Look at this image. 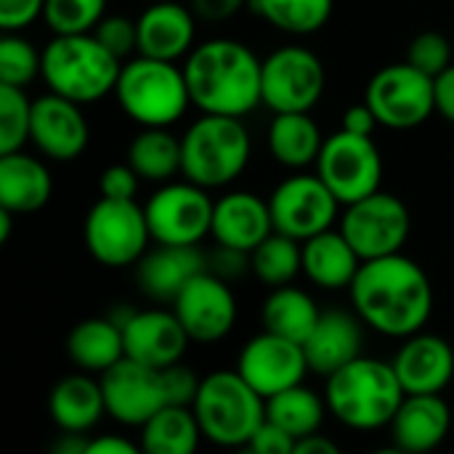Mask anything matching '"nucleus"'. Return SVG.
<instances>
[{
    "instance_id": "29",
    "label": "nucleus",
    "mask_w": 454,
    "mask_h": 454,
    "mask_svg": "<svg viewBox=\"0 0 454 454\" xmlns=\"http://www.w3.org/2000/svg\"><path fill=\"white\" fill-rule=\"evenodd\" d=\"M266 144L279 165L301 170L319 160L325 136L309 112H282L274 114L266 133Z\"/></svg>"
},
{
    "instance_id": "43",
    "label": "nucleus",
    "mask_w": 454,
    "mask_h": 454,
    "mask_svg": "<svg viewBox=\"0 0 454 454\" xmlns=\"http://www.w3.org/2000/svg\"><path fill=\"white\" fill-rule=\"evenodd\" d=\"M138 181L141 176L128 162L112 165L98 176V192L101 197H109V200H133L138 192Z\"/></svg>"
},
{
    "instance_id": "48",
    "label": "nucleus",
    "mask_w": 454,
    "mask_h": 454,
    "mask_svg": "<svg viewBox=\"0 0 454 454\" xmlns=\"http://www.w3.org/2000/svg\"><path fill=\"white\" fill-rule=\"evenodd\" d=\"M380 120L375 117V112L370 109V104H354L346 109L343 114V130L348 133H356V136H372L378 130Z\"/></svg>"
},
{
    "instance_id": "44",
    "label": "nucleus",
    "mask_w": 454,
    "mask_h": 454,
    "mask_svg": "<svg viewBox=\"0 0 454 454\" xmlns=\"http://www.w3.org/2000/svg\"><path fill=\"white\" fill-rule=\"evenodd\" d=\"M45 0H0V27L5 32H16L29 27L37 16H43Z\"/></svg>"
},
{
    "instance_id": "2",
    "label": "nucleus",
    "mask_w": 454,
    "mask_h": 454,
    "mask_svg": "<svg viewBox=\"0 0 454 454\" xmlns=\"http://www.w3.org/2000/svg\"><path fill=\"white\" fill-rule=\"evenodd\" d=\"M261 69L263 61L253 48L231 37H215L192 48L184 74L192 104L202 114L245 117L263 104Z\"/></svg>"
},
{
    "instance_id": "41",
    "label": "nucleus",
    "mask_w": 454,
    "mask_h": 454,
    "mask_svg": "<svg viewBox=\"0 0 454 454\" xmlns=\"http://www.w3.org/2000/svg\"><path fill=\"white\" fill-rule=\"evenodd\" d=\"M93 35L120 61H128V59H133V53H138V21H133L128 16H104L96 24Z\"/></svg>"
},
{
    "instance_id": "26",
    "label": "nucleus",
    "mask_w": 454,
    "mask_h": 454,
    "mask_svg": "<svg viewBox=\"0 0 454 454\" xmlns=\"http://www.w3.org/2000/svg\"><path fill=\"white\" fill-rule=\"evenodd\" d=\"M53 178L43 160L19 152L0 154V207L13 215H29L48 205Z\"/></svg>"
},
{
    "instance_id": "35",
    "label": "nucleus",
    "mask_w": 454,
    "mask_h": 454,
    "mask_svg": "<svg viewBox=\"0 0 454 454\" xmlns=\"http://www.w3.org/2000/svg\"><path fill=\"white\" fill-rule=\"evenodd\" d=\"M250 271L269 287L293 285V279L303 271V247L298 239L271 231L253 253H250Z\"/></svg>"
},
{
    "instance_id": "20",
    "label": "nucleus",
    "mask_w": 454,
    "mask_h": 454,
    "mask_svg": "<svg viewBox=\"0 0 454 454\" xmlns=\"http://www.w3.org/2000/svg\"><path fill=\"white\" fill-rule=\"evenodd\" d=\"M394 370L407 394H442L454 378V351L442 335L415 333L404 338Z\"/></svg>"
},
{
    "instance_id": "6",
    "label": "nucleus",
    "mask_w": 454,
    "mask_h": 454,
    "mask_svg": "<svg viewBox=\"0 0 454 454\" xmlns=\"http://www.w3.org/2000/svg\"><path fill=\"white\" fill-rule=\"evenodd\" d=\"M250 149L242 117L202 114L181 138V173L205 189H223L245 173Z\"/></svg>"
},
{
    "instance_id": "18",
    "label": "nucleus",
    "mask_w": 454,
    "mask_h": 454,
    "mask_svg": "<svg viewBox=\"0 0 454 454\" xmlns=\"http://www.w3.org/2000/svg\"><path fill=\"white\" fill-rule=\"evenodd\" d=\"M80 106L82 104L69 101L59 93H48L32 101L29 141L43 157L53 162H72L88 149L90 125Z\"/></svg>"
},
{
    "instance_id": "49",
    "label": "nucleus",
    "mask_w": 454,
    "mask_h": 454,
    "mask_svg": "<svg viewBox=\"0 0 454 454\" xmlns=\"http://www.w3.org/2000/svg\"><path fill=\"white\" fill-rule=\"evenodd\" d=\"M434 88H436V112L444 120L454 122V64L434 77Z\"/></svg>"
},
{
    "instance_id": "30",
    "label": "nucleus",
    "mask_w": 454,
    "mask_h": 454,
    "mask_svg": "<svg viewBox=\"0 0 454 454\" xmlns=\"http://www.w3.org/2000/svg\"><path fill=\"white\" fill-rule=\"evenodd\" d=\"M67 356L82 372H106L125 356L122 327H117L109 317L74 325L67 338Z\"/></svg>"
},
{
    "instance_id": "14",
    "label": "nucleus",
    "mask_w": 454,
    "mask_h": 454,
    "mask_svg": "<svg viewBox=\"0 0 454 454\" xmlns=\"http://www.w3.org/2000/svg\"><path fill=\"white\" fill-rule=\"evenodd\" d=\"M274 231L287 234L298 242H306L309 237L333 229L340 202L330 192V186L317 176L298 173L293 178H285L269 197Z\"/></svg>"
},
{
    "instance_id": "3",
    "label": "nucleus",
    "mask_w": 454,
    "mask_h": 454,
    "mask_svg": "<svg viewBox=\"0 0 454 454\" xmlns=\"http://www.w3.org/2000/svg\"><path fill=\"white\" fill-rule=\"evenodd\" d=\"M407 391L394 362L359 356L327 378L325 402L338 423L354 431H378L388 426Z\"/></svg>"
},
{
    "instance_id": "11",
    "label": "nucleus",
    "mask_w": 454,
    "mask_h": 454,
    "mask_svg": "<svg viewBox=\"0 0 454 454\" xmlns=\"http://www.w3.org/2000/svg\"><path fill=\"white\" fill-rule=\"evenodd\" d=\"M317 173L346 207L380 189L383 157L372 136H356L340 128L338 133L325 138L317 160Z\"/></svg>"
},
{
    "instance_id": "39",
    "label": "nucleus",
    "mask_w": 454,
    "mask_h": 454,
    "mask_svg": "<svg viewBox=\"0 0 454 454\" xmlns=\"http://www.w3.org/2000/svg\"><path fill=\"white\" fill-rule=\"evenodd\" d=\"M43 74V53L21 35L5 32L0 40V82L27 88Z\"/></svg>"
},
{
    "instance_id": "50",
    "label": "nucleus",
    "mask_w": 454,
    "mask_h": 454,
    "mask_svg": "<svg viewBox=\"0 0 454 454\" xmlns=\"http://www.w3.org/2000/svg\"><path fill=\"white\" fill-rule=\"evenodd\" d=\"M141 444H133L122 436H96L88 442V454H138Z\"/></svg>"
},
{
    "instance_id": "15",
    "label": "nucleus",
    "mask_w": 454,
    "mask_h": 454,
    "mask_svg": "<svg viewBox=\"0 0 454 454\" xmlns=\"http://www.w3.org/2000/svg\"><path fill=\"white\" fill-rule=\"evenodd\" d=\"M170 306L194 343H218L237 322V298L229 282L210 269L192 277Z\"/></svg>"
},
{
    "instance_id": "27",
    "label": "nucleus",
    "mask_w": 454,
    "mask_h": 454,
    "mask_svg": "<svg viewBox=\"0 0 454 454\" xmlns=\"http://www.w3.org/2000/svg\"><path fill=\"white\" fill-rule=\"evenodd\" d=\"M303 274L322 290H346L362 269V255L346 239L343 231H319L301 242Z\"/></svg>"
},
{
    "instance_id": "8",
    "label": "nucleus",
    "mask_w": 454,
    "mask_h": 454,
    "mask_svg": "<svg viewBox=\"0 0 454 454\" xmlns=\"http://www.w3.org/2000/svg\"><path fill=\"white\" fill-rule=\"evenodd\" d=\"M85 247L106 269H125L144 258L152 242L146 210L136 200L101 197L85 215Z\"/></svg>"
},
{
    "instance_id": "24",
    "label": "nucleus",
    "mask_w": 454,
    "mask_h": 454,
    "mask_svg": "<svg viewBox=\"0 0 454 454\" xmlns=\"http://www.w3.org/2000/svg\"><path fill=\"white\" fill-rule=\"evenodd\" d=\"M207 269L197 245H157L136 263V282L144 295L160 303H173L192 277Z\"/></svg>"
},
{
    "instance_id": "42",
    "label": "nucleus",
    "mask_w": 454,
    "mask_h": 454,
    "mask_svg": "<svg viewBox=\"0 0 454 454\" xmlns=\"http://www.w3.org/2000/svg\"><path fill=\"white\" fill-rule=\"evenodd\" d=\"M162 383H165V394H168V404H184V407H192L197 394H200V386H202V378H197V372L181 362L170 364L162 370Z\"/></svg>"
},
{
    "instance_id": "13",
    "label": "nucleus",
    "mask_w": 454,
    "mask_h": 454,
    "mask_svg": "<svg viewBox=\"0 0 454 454\" xmlns=\"http://www.w3.org/2000/svg\"><path fill=\"white\" fill-rule=\"evenodd\" d=\"M210 189L181 181L165 184L144 205L152 242L154 245H200L213 229L215 202L207 194Z\"/></svg>"
},
{
    "instance_id": "7",
    "label": "nucleus",
    "mask_w": 454,
    "mask_h": 454,
    "mask_svg": "<svg viewBox=\"0 0 454 454\" xmlns=\"http://www.w3.org/2000/svg\"><path fill=\"white\" fill-rule=\"evenodd\" d=\"M192 410L202 428V439L218 447H247L266 420V399L237 370H221L202 378Z\"/></svg>"
},
{
    "instance_id": "51",
    "label": "nucleus",
    "mask_w": 454,
    "mask_h": 454,
    "mask_svg": "<svg viewBox=\"0 0 454 454\" xmlns=\"http://www.w3.org/2000/svg\"><path fill=\"white\" fill-rule=\"evenodd\" d=\"M311 452H325V454H335L338 452V444L327 436H322L319 431L317 434H309L303 439L295 442V454H311Z\"/></svg>"
},
{
    "instance_id": "22",
    "label": "nucleus",
    "mask_w": 454,
    "mask_h": 454,
    "mask_svg": "<svg viewBox=\"0 0 454 454\" xmlns=\"http://www.w3.org/2000/svg\"><path fill=\"white\" fill-rule=\"evenodd\" d=\"M362 317L354 311H322L317 327L303 340V351L309 359V370L330 378L348 362L362 356L364 346V330Z\"/></svg>"
},
{
    "instance_id": "21",
    "label": "nucleus",
    "mask_w": 454,
    "mask_h": 454,
    "mask_svg": "<svg viewBox=\"0 0 454 454\" xmlns=\"http://www.w3.org/2000/svg\"><path fill=\"white\" fill-rule=\"evenodd\" d=\"M274 231L269 200L253 192H229L213 210V239L223 247L253 253Z\"/></svg>"
},
{
    "instance_id": "16",
    "label": "nucleus",
    "mask_w": 454,
    "mask_h": 454,
    "mask_svg": "<svg viewBox=\"0 0 454 454\" xmlns=\"http://www.w3.org/2000/svg\"><path fill=\"white\" fill-rule=\"evenodd\" d=\"M237 372L263 396L271 399L279 391L301 386L311 372L303 343L282 338L277 333L263 330L250 338L237 359Z\"/></svg>"
},
{
    "instance_id": "45",
    "label": "nucleus",
    "mask_w": 454,
    "mask_h": 454,
    "mask_svg": "<svg viewBox=\"0 0 454 454\" xmlns=\"http://www.w3.org/2000/svg\"><path fill=\"white\" fill-rule=\"evenodd\" d=\"M247 450L258 454H293L295 452V439L287 431H282L277 423L263 420V426L250 439Z\"/></svg>"
},
{
    "instance_id": "32",
    "label": "nucleus",
    "mask_w": 454,
    "mask_h": 454,
    "mask_svg": "<svg viewBox=\"0 0 454 454\" xmlns=\"http://www.w3.org/2000/svg\"><path fill=\"white\" fill-rule=\"evenodd\" d=\"M322 311L314 303V298L293 285L274 287L263 303V330L277 333L282 338L303 343L311 330L317 327Z\"/></svg>"
},
{
    "instance_id": "12",
    "label": "nucleus",
    "mask_w": 454,
    "mask_h": 454,
    "mask_svg": "<svg viewBox=\"0 0 454 454\" xmlns=\"http://www.w3.org/2000/svg\"><path fill=\"white\" fill-rule=\"evenodd\" d=\"M340 231L362 255V261H372L402 253L412 231V215L396 194L378 189L346 205Z\"/></svg>"
},
{
    "instance_id": "34",
    "label": "nucleus",
    "mask_w": 454,
    "mask_h": 454,
    "mask_svg": "<svg viewBox=\"0 0 454 454\" xmlns=\"http://www.w3.org/2000/svg\"><path fill=\"white\" fill-rule=\"evenodd\" d=\"M325 412H330L327 402L319 399V394H314L303 383L266 399V420L277 423L295 442L309 434H317L325 423Z\"/></svg>"
},
{
    "instance_id": "10",
    "label": "nucleus",
    "mask_w": 454,
    "mask_h": 454,
    "mask_svg": "<svg viewBox=\"0 0 454 454\" xmlns=\"http://www.w3.org/2000/svg\"><path fill=\"white\" fill-rule=\"evenodd\" d=\"M364 101L370 104L380 125L394 130L418 128L436 112L434 77L420 72L410 61L388 64L372 74Z\"/></svg>"
},
{
    "instance_id": "53",
    "label": "nucleus",
    "mask_w": 454,
    "mask_h": 454,
    "mask_svg": "<svg viewBox=\"0 0 454 454\" xmlns=\"http://www.w3.org/2000/svg\"><path fill=\"white\" fill-rule=\"evenodd\" d=\"M11 226H13V213L0 207V245H5L11 239Z\"/></svg>"
},
{
    "instance_id": "23",
    "label": "nucleus",
    "mask_w": 454,
    "mask_h": 454,
    "mask_svg": "<svg viewBox=\"0 0 454 454\" xmlns=\"http://www.w3.org/2000/svg\"><path fill=\"white\" fill-rule=\"evenodd\" d=\"M452 426L450 404L442 394H407L396 410L391 428V442L399 452H431L436 450Z\"/></svg>"
},
{
    "instance_id": "9",
    "label": "nucleus",
    "mask_w": 454,
    "mask_h": 454,
    "mask_svg": "<svg viewBox=\"0 0 454 454\" xmlns=\"http://www.w3.org/2000/svg\"><path fill=\"white\" fill-rule=\"evenodd\" d=\"M327 85V72L322 59L303 45L277 48L263 59L261 93L263 104L274 112H311Z\"/></svg>"
},
{
    "instance_id": "40",
    "label": "nucleus",
    "mask_w": 454,
    "mask_h": 454,
    "mask_svg": "<svg viewBox=\"0 0 454 454\" xmlns=\"http://www.w3.org/2000/svg\"><path fill=\"white\" fill-rule=\"evenodd\" d=\"M407 61L420 72L436 77L452 64V43L442 32H420L407 51Z\"/></svg>"
},
{
    "instance_id": "38",
    "label": "nucleus",
    "mask_w": 454,
    "mask_h": 454,
    "mask_svg": "<svg viewBox=\"0 0 454 454\" xmlns=\"http://www.w3.org/2000/svg\"><path fill=\"white\" fill-rule=\"evenodd\" d=\"M106 16V0H45L43 19L53 35L93 32Z\"/></svg>"
},
{
    "instance_id": "25",
    "label": "nucleus",
    "mask_w": 454,
    "mask_h": 454,
    "mask_svg": "<svg viewBox=\"0 0 454 454\" xmlns=\"http://www.w3.org/2000/svg\"><path fill=\"white\" fill-rule=\"evenodd\" d=\"M138 53L178 61L194 45V11L176 0H154L138 19Z\"/></svg>"
},
{
    "instance_id": "31",
    "label": "nucleus",
    "mask_w": 454,
    "mask_h": 454,
    "mask_svg": "<svg viewBox=\"0 0 454 454\" xmlns=\"http://www.w3.org/2000/svg\"><path fill=\"white\" fill-rule=\"evenodd\" d=\"M202 428L192 407L165 404L141 426V452L149 454H192L200 447Z\"/></svg>"
},
{
    "instance_id": "1",
    "label": "nucleus",
    "mask_w": 454,
    "mask_h": 454,
    "mask_svg": "<svg viewBox=\"0 0 454 454\" xmlns=\"http://www.w3.org/2000/svg\"><path fill=\"white\" fill-rule=\"evenodd\" d=\"M348 293L362 322L388 338L420 333L434 314L428 274L402 253L364 261Z\"/></svg>"
},
{
    "instance_id": "5",
    "label": "nucleus",
    "mask_w": 454,
    "mask_h": 454,
    "mask_svg": "<svg viewBox=\"0 0 454 454\" xmlns=\"http://www.w3.org/2000/svg\"><path fill=\"white\" fill-rule=\"evenodd\" d=\"M114 98L120 109L141 128H170L192 104L184 69H178L176 61L141 53L122 61Z\"/></svg>"
},
{
    "instance_id": "37",
    "label": "nucleus",
    "mask_w": 454,
    "mask_h": 454,
    "mask_svg": "<svg viewBox=\"0 0 454 454\" xmlns=\"http://www.w3.org/2000/svg\"><path fill=\"white\" fill-rule=\"evenodd\" d=\"M32 101L24 88L0 82V154L19 152L29 141Z\"/></svg>"
},
{
    "instance_id": "17",
    "label": "nucleus",
    "mask_w": 454,
    "mask_h": 454,
    "mask_svg": "<svg viewBox=\"0 0 454 454\" xmlns=\"http://www.w3.org/2000/svg\"><path fill=\"white\" fill-rule=\"evenodd\" d=\"M101 388L106 415L122 426L141 428L152 415L168 404L162 370L122 356L106 372H101Z\"/></svg>"
},
{
    "instance_id": "47",
    "label": "nucleus",
    "mask_w": 454,
    "mask_h": 454,
    "mask_svg": "<svg viewBox=\"0 0 454 454\" xmlns=\"http://www.w3.org/2000/svg\"><path fill=\"white\" fill-rule=\"evenodd\" d=\"M245 5H250V0H192V11L202 21H226Z\"/></svg>"
},
{
    "instance_id": "19",
    "label": "nucleus",
    "mask_w": 454,
    "mask_h": 454,
    "mask_svg": "<svg viewBox=\"0 0 454 454\" xmlns=\"http://www.w3.org/2000/svg\"><path fill=\"white\" fill-rule=\"evenodd\" d=\"M122 338H125V356L157 370L181 362L186 346L192 343L173 309L136 311L130 322L122 327Z\"/></svg>"
},
{
    "instance_id": "36",
    "label": "nucleus",
    "mask_w": 454,
    "mask_h": 454,
    "mask_svg": "<svg viewBox=\"0 0 454 454\" xmlns=\"http://www.w3.org/2000/svg\"><path fill=\"white\" fill-rule=\"evenodd\" d=\"M335 0H250V11L287 35H314L333 16Z\"/></svg>"
},
{
    "instance_id": "33",
    "label": "nucleus",
    "mask_w": 454,
    "mask_h": 454,
    "mask_svg": "<svg viewBox=\"0 0 454 454\" xmlns=\"http://www.w3.org/2000/svg\"><path fill=\"white\" fill-rule=\"evenodd\" d=\"M128 165L144 181L165 184L181 173V138L168 128H141L128 146Z\"/></svg>"
},
{
    "instance_id": "52",
    "label": "nucleus",
    "mask_w": 454,
    "mask_h": 454,
    "mask_svg": "<svg viewBox=\"0 0 454 454\" xmlns=\"http://www.w3.org/2000/svg\"><path fill=\"white\" fill-rule=\"evenodd\" d=\"M88 442L85 434H69V431H61V439L53 444V452L56 454H88Z\"/></svg>"
},
{
    "instance_id": "46",
    "label": "nucleus",
    "mask_w": 454,
    "mask_h": 454,
    "mask_svg": "<svg viewBox=\"0 0 454 454\" xmlns=\"http://www.w3.org/2000/svg\"><path fill=\"white\" fill-rule=\"evenodd\" d=\"M247 269H250V253H242V250H234V247H223V245L215 247V255H213V263H210L213 274H218L221 279L231 282V279H239Z\"/></svg>"
},
{
    "instance_id": "28",
    "label": "nucleus",
    "mask_w": 454,
    "mask_h": 454,
    "mask_svg": "<svg viewBox=\"0 0 454 454\" xmlns=\"http://www.w3.org/2000/svg\"><path fill=\"white\" fill-rule=\"evenodd\" d=\"M48 410L59 431H69V434L93 431L98 420L106 415L101 380H93L85 372L61 378L51 391Z\"/></svg>"
},
{
    "instance_id": "4",
    "label": "nucleus",
    "mask_w": 454,
    "mask_h": 454,
    "mask_svg": "<svg viewBox=\"0 0 454 454\" xmlns=\"http://www.w3.org/2000/svg\"><path fill=\"white\" fill-rule=\"evenodd\" d=\"M122 61L93 32L53 35L43 51V80L48 90L77 104H93L114 93Z\"/></svg>"
}]
</instances>
